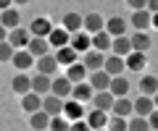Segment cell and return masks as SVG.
<instances>
[{"instance_id": "obj_1", "label": "cell", "mask_w": 158, "mask_h": 131, "mask_svg": "<svg viewBox=\"0 0 158 131\" xmlns=\"http://www.w3.org/2000/svg\"><path fill=\"white\" fill-rule=\"evenodd\" d=\"M69 45H71L77 52L85 55L87 50H92V34H87L85 29H79V32H74V34L69 37Z\"/></svg>"}, {"instance_id": "obj_2", "label": "cell", "mask_w": 158, "mask_h": 131, "mask_svg": "<svg viewBox=\"0 0 158 131\" xmlns=\"http://www.w3.org/2000/svg\"><path fill=\"white\" fill-rule=\"evenodd\" d=\"M29 40H32V34H29V29L24 26H16V29H8V42H11L16 50H24V47L29 45Z\"/></svg>"}, {"instance_id": "obj_3", "label": "cell", "mask_w": 158, "mask_h": 131, "mask_svg": "<svg viewBox=\"0 0 158 131\" xmlns=\"http://www.w3.org/2000/svg\"><path fill=\"white\" fill-rule=\"evenodd\" d=\"M132 26H135V32H148V29L153 26V13L148 11V8H142V11H135L132 13Z\"/></svg>"}, {"instance_id": "obj_4", "label": "cell", "mask_w": 158, "mask_h": 131, "mask_svg": "<svg viewBox=\"0 0 158 131\" xmlns=\"http://www.w3.org/2000/svg\"><path fill=\"white\" fill-rule=\"evenodd\" d=\"M50 32H53V21L48 16H37L32 21V26H29V34H32V37H45V40H48Z\"/></svg>"}, {"instance_id": "obj_5", "label": "cell", "mask_w": 158, "mask_h": 131, "mask_svg": "<svg viewBox=\"0 0 158 131\" xmlns=\"http://www.w3.org/2000/svg\"><path fill=\"white\" fill-rule=\"evenodd\" d=\"M11 89H13V94L24 97L27 92H32V76H27L24 71H19V74L11 79Z\"/></svg>"}, {"instance_id": "obj_6", "label": "cell", "mask_w": 158, "mask_h": 131, "mask_svg": "<svg viewBox=\"0 0 158 131\" xmlns=\"http://www.w3.org/2000/svg\"><path fill=\"white\" fill-rule=\"evenodd\" d=\"M82 29H85L87 34H95V32H103V29H106V18H103L100 13H87V16L82 18Z\"/></svg>"}, {"instance_id": "obj_7", "label": "cell", "mask_w": 158, "mask_h": 131, "mask_svg": "<svg viewBox=\"0 0 158 131\" xmlns=\"http://www.w3.org/2000/svg\"><path fill=\"white\" fill-rule=\"evenodd\" d=\"M11 63H13V68H16V71H27V68H32V66H34V55L24 47V50H16V52H13Z\"/></svg>"}, {"instance_id": "obj_8", "label": "cell", "mask_w": 158, "mask_h": 131, "mask_svg": "<svg viewBox=\"0 0 158 131\" xmlns=\"http://www.w3.org/2000/svg\"><path fill=\"white\" fill-rule=\"evenodd\" d=\"M63 102L66 100H61V97H56V94H45L42 97V110H45L48 115H63Z\"/></svg>"}, {"instance_id": "obj_9", "label": "cell", "mask_w": 158, "mask_h": 131, "mask_svg": "<svg viewBox=\"0 0 158 131\" xmlns=\"http://www.w3.org/2000/svg\"><path fill=\"white\" fill-rule=\"evenodd\" d=\"M82 63H85L87 71H100L103 63H106V52H100V50H87L85 58H82Z\"/></svg>"}, {"instance_id": "obj_10", "label": "cell", "mask_w": 158, "mask_h": 131, "mask_svg": "<svg viewBox=\"0 0 158 131\" xmlns=\"http://www.w3.org/2000/svg\"><path fill=\"white\" fill-rule=\"evenodd\" d=\"M132 110H135V115H142V118H148V115L156 110V102H153V97L140 94L135 102H132Z\"/></svg>"}, {"instance_id": "obj_11", "label": "cell", "mask_w": 158, "mask_h": 131, "mask_svg": "<svg viewBox=\"0 0 158 131\" xmlns=\"http://www.w3.org/2000/svg\"><path fill=\"white\" fill-rule=\"evenodd\" d=\"M71 89H74V84H71V81H69L66 76H58V79H53L50 94L61 97V100H69V97H71Z\"/></svg>"}, {"instance_id": "obj_12", "label": "cell", "mask_w": 158, "mask_h": 131, "mask_svg": "<svg viewBox=\"0 0 158 131\" xmlns=\"http://www.w3.org/2000/svg\"><path fill=\"white\" fill-rule=\"evenodd\" d=\"M92 94H95V89L90 87V81H79V84H74V89H71V100H77V102H90L92 100Z\"/></svg>"}, {"instance_id": "obj_13", "label": "cell", "mask_w": 158, "mask_h": 131, "mask_svg": "<svg viewBox=\"0 0 158 131\" xmlns=\"http://www.w3.org/2000/svg\"><path fill=\"white\" fill-rule=\"evenodd\" d=\"M34 66H37V74H45V76H53L58 71V60H56V55H42V58H37L34 60Z\"/></svg>"}, {"instance_id": "obj_14", "label": "cell", "mask_w": 158, "mask_h": 131, "mask_svg": "<svg viewBox=\"0 0 158 131\" xmlns=\"http://www.w3.org/2000/svg\"><path fill=\"white\" fill-rule=\"evenodd\" d=\"M113 100H116V97H113L108 89H103V92H95V94H92L90 105H92V108H98V110H106V113H108V110L113 108Z\"/></svg>"}, {"instance_id": "obj_15", "label": "cell", "mask_w": 158, "mask_h": 131, "mask_svg": "<svg viewBox=\"0 0 158 131\" xmlns=\"http://www.w3.org/2000/svg\"><path fill=\"white\" fill-rule=\"evenodd\" d=\"M87 81H90V87L95 92H103V89H108L111 87V76L106 74V71H90V76H87Z\"/></svg>"}, {"instance_id": "obj_16", "label": "cell", "mask_w": 158, "mask_h": 131, "mask_svg": "<svg viewBox=\"0 0 158 131\" xmlns=\"http://www.w3.org/2000/svg\"><path fill=\"white\" fill-rule=\"evenodd\" d=\"M129 42H132V50L135 52H148L153 47V40H150L148 32H135V34L129 37Z\"/></svg>"}, {"instance_id": "obj_17", "label": "cell", "mask_w": 158, "mask_h": 131, "mask_svg": "<svg viewBox=\"0 0 158 131\" xmlns=\"http://www.w3.org/2000/svg\"><path fill=\"white\" fill-rule=\"evenodd\" d=\"M27 50L32 52L34 60H37V58H42V55H48V52H50V42H48L45 37H32V40H29V45H27Z\"/></svg>"}, {"instance_id": "obj_18", "label": "cell", "mask_w": 158, "mask_h": 131, "mask_svg": "<svg viewBox=\"0 0 158 131\" xmlns=\"http://www.w3.org/2000/svg\"><path fill=\"white\" fill-rule=\"evenodd\" d=\"M50 87H53V76H45V74L32 76V92H37L40 97L50 94Z\"/></svg>"}, {"instance_id": "obj_19", "label": "cell", "mask_w": 158, "mask_h": 131, "mask_svg": "<svg viewBox=\"0 0 158 131\" xmlns=\"http://www.w3.org/2000/svg\"><path fill=\"white\" fill-rule=\"evenodd\" d=\"M56 60H58V66H66V68H69L71 63H77V60H79V52L74 50L71 45L58 47V50H56Z\"/></svg>"}, {"instance_id": "obj_20", "label": "cell", "mask_w": 158, "mask_h": 131, "mask_svg": "<svg viewBox=\"0 0 158 131\" xmlns=\"http://www.w3.org/2000/svg\"><path fill=\"white\" fill-rule=\"evenodd\" d=\"M85 121L90 123V129H92V131H95V129H106V126H108V113H106V110L92 108L90 113L85 115Z\"/></svg>"}, {"instance_id": "obj_21", "label": "cell", "mask_w": 158, "mask_h": 131, "mask_svg": "<svg viewBox=\"0 0 158 131\" xmlns=\"http://www.w3.org/2000/svg\"><path fill=\"white\" fill-rule=\"evenodd\" d=\"M124 68H127V63H124V58H118V55L106 58V63H103V71H106L108 76H121Z\"/></svg>"}, {"instance_id": "obj_22", "label": "cell", "mask_w": 158, "mask_h": 131, "mask_svg": "<svg viewBox=\"0 0 158 131\" xmlns=\"http://www.w3.org/2000/svg\"><path fill=\"white\" fill-rule=\"evenodd\" d=\"M124 63H127V68H129V71H135V74H142V68L148 66V58H145V52H135V50H132L129 55L124 58Z\"/></svg>"}, {"instance_id": "obj_23", "label": "cell", "mask_w": 158, "mask_h": 131, "mask_svg": "<svg viewBox=\"0 0 158 131\" xmlns=\"http://www.w3.org/2000/svg\"><path fill=\"white\" fill-rule=\"evenodd\" d=\"M69 37H71V34H69L63 26H53V32L48 34V42H50V47L58 50V47H66L69 45Z\"/></svg>"}, {"instance_id": "obj_24", "label": "cell", "mask_w": 158, "mask_h": 131, "mask_svg": "<svg viewBox=\"0 0 158 131\" xmlns=\"http://www.w3.org/2000/svg\"><path fill=\"white\" fill-rule=\"evenodd\" d=\"M111 110H113V115H121V118H132V115H135V110H132V100H129V97H116Z\"/></svg>"}, {"instance_id": "obj_25", "label": "cell", "mask_w": 158, "mask_h": 131, "mask_svg": "<svg viewBox=\"0 0 158 131\" xmlns=\"http://www.w3.org/2000/svg\"><path fill=\"white\" fill-rule=\"evenodd\" d=\"M111 50H113V55H118V58H127L132 52V42H129V37L127 34H121V37H113V42H111Z\"/></svg>"}, {"instance_id": "obj_26", "label": "cell", "mask_w": 158, "mask_h": 131, "mask_svg": "<svg viewBox=\"0 0 158 131\" xmlns=\"http://www.w3.org/2000/svg\"><path fill=\"white\" fill-rule=\"evenodd\" d=\"M129 87H132V84L124 79V74H121V76H111V87H108V92H111L113 97H127Z\"/></svg>"}, {"instance_id": "obj_27", "label": "cell", "mask_w": 158, "mask_h": 131, "mask_svg": "<svg viewBox=\"0 0 158 131\" xmlns=\"http://www.w3.org/2000/svg\"><path fill=\"white\" fill-rule=\"evenodd\" d=\"M82 18H85V16H79V13L69 11V13H63V18H61V26L66 29L69 34H74V32H79V29H82Z\"/></svg>"}, {"instance_id": "obj_28", "label": "cell", "mask_w": 158, "mask_h": 131, "mask_svg": "<svg viewBox=\"0 0 158 131\" xmlns=\"http://www.w3.org/2000/svg\"><path fill=\"white\" fill-rule=\"evenodd\" d=\"M21 108L27 110V113H37V110H42V97H40L37 92H27V94L21 97Z\"/></svg>"}, {"instance_id": "obj_29", "label": "cell", "mask_w": 158, "mask_h": 131, "mask_svg": "<svg viewBox=\"0 0 158 131\" xmlns=\"http://www.w3.org/2000/svg\"><path fill=\"white\" fill-rule=\"evenodd\" d=\"M106 32L111 37H121L127 34V21L121 16H113V18H106Z\"/></svg>"}, {"instance_id": "obj_30", "label": "cell", "mask_w": 158, "mask_h": 131, "mask_svg": "<svg viewBox=\"0 0 158 131\" xmlns=\"http://www.w3.org/2000/svg\"><path fill=\"white\" fill-rule=\"evenodd\" d=\"M66 79L71 81V84H79V81H85L87 79V68H85V63H71V66H69L66 68Z\"/></svg>"}, {"instance_id": "obj_31", "label": "cell", "mask_w": 158, "mask_h": 131, "mask_svg": "<svg viewBox=\"0 0 158 131\" xmlns=\"http://www.w3.org/2000/svg\"><path fill=\"white\" fill-rule=\"evenodd\" d=\"M29 126H32V131H45L48 126H50V115H48L45 110L29 113Z\"/></svg>"}, {"instance_id": "obj_32", "label": "cell", "mask_w": 158, "mask_h": 131, "mask_svg": "<svg viewBox=\"0 0 158 131\" xmlns=\"http://www.w3.org/2000/svg\"><path fill=\"white\" fill-rule=\"evenodd\" d=\"M111 42H113V37L108 34L106 29H103V32H95V34H92V50L108 52V50H111Z\"/></svg>"}, {"instance_id": "obj_33", "label": "cell", "mask_w": 158, "mask_h": 131, "mask_svg": "<svg viewBox=\"0 0 158 131\" xmlns=\"http://www.w3.org/2000/svg\"><path fill=\"white\" fill-rule=\"evenodd\" d=\"M19 21H21V16H19V11H16L13 6H11V8H6V11L0 13V24H3L6 29H16V26H21Z\"/></svg>"}, {"instance_id": "obj_34", "label": "cell", "mask_w": 158, "mask_h": 131, "mask_svg": "<svg viewBox=\"0 0 158 131\" xmlns=\"http://www.w3.org/2000/svg\"><path fill=\"white\" fill-rule=\"evenodd\" d=\"M63 115H66L69 121H79V118H85V108H82V102H77V100L63 102Z\"/></svg>"}, {"instance_id": "obj_35", "label": "cell", "mask_w": 158, "mask_h": 131, "mask_svg": "<svg viewBox=\"0 0 158 131\" xmlns=\"http://www.w3.org/2000/svg\"><path fill=\"white\" fill-rule=\"evenodd\" d=\"M158 92V76H142L140 79V94H148V97H153Z\"/></svg>"}, {"instance_id": "obj_36", "label": "cell", "mask_w": 158, "mask_h": 131, "mask_svg": "<svg viewBox=\"0 0 158 131\" xmlns=\"http://www.w3.org/2000/svg\"><path fill=\"white\" fill-rule=\"evenodd\" d=\"M69 129H71V121L66 115H53L50 126H48V131H69Z\"/></svg>"}, {"instance_id": "obj_37", "label": "cell", "mask_w": 158, "mask_h": 131, "mask_svg": "<svg viewBox=\"0 0 158 131\" xmlns=\"http://www.w3.org/2000/svg\"><path fill=\"white\" fill-rule=\"evenodd\" d=\"M108 131H129V118H121V115H113L106 126Z\"/></svg>"}, {"instance_id": "obj_38", "label": "cell", "mask_w": 158, "mask_h": 131, "mask_svg": "<svg viewBox=\"0 0 158 131\" xmlns=\"http://www.w3.org/2000/svg\"><path fill=\"white\" fill-rule=\"evenodd\" d=\"M129 131H153L150 123H148V118H142V115H132L129 118Z\"/></svg>"}, {"instance_id": "obj_39", "label": "cell", "mask_w": 158, "mask_h": 131, "mask_svg": "<svg viewBox=\"0 0 158 131\" xmlns=\"http://www.w3.org/2000/svg\"><path fill=\"white\" fill-rule=\"evenodd\" d=\"M13 52H16V47H13L8 40H6V42H0V63H11Z\"/></svg>"}, {"instance_id": "obj_40", "label": "cell", "mask_w": 158, "mask_h": 131, "mask_svg": "<svg viewBox=\"0 0 158 131\" xmlns=\"http://www.w3.org/2000/svg\"><path fill=\"white\" fill-rule=\"evenodd\" d=\"M69 131H92V129H90V123L85 118H79V121H71V129Z\"/></svg>"}, {"instance_id": "obj_41", "label": "cell", "mask_w": 158, "mask_h": 131, "mask_svg": "<svg viewBox=\"0 0 158 131\" xmlns=\"http://www.w3.org/2000/svg\"><path fill=\"white\" fill-rule=\"evenodd\" d=\"M127 6L132 11H142V8H148V0H127Z\"/></svg>"}, {"instance_id": "obj_42", "label": "cell", "mask_w": 158, "mask_h": 131, "mask_svg": "<svg viewBox=\"0 0 158 131\" xmlns=\"http://www.w3.org/2000/svg\"><path fill=\"white\" fill-rule=\"evenodd\" d=\"M148 123H150V129H153V131H158V108L153 110L150 115H148Z\"/></svg>"}, {"instance_id": "obj_43", "label": "cell", "mask_w": 158, "mask_h": 131, "mask_svg": "<svg viewBox=\"0 0 158 131\" xmlns=\"http://www.w3.org/2000/svg\"><path fill=\"white\" fill-rule=\"evenodd\" d=\"M148 11H150V13H158V0H148Z\"/></svg>"}, {"instance_id": "obj_44", "label": "cell", "mask_w": 158, "mask_h": 131, "mask_svg": "<svg viewBox=\"0 0 158 131\" xmlns=\"http://www.w3.org/2000/svg\"><path fill=\"white\" fill-rule=\"evenodd\" d=\"M6 40H8V29L0 24V42H6Z\"/></svg>"}, {"instance_id": "obj_45", "label": "cell", "mask_w": 158, "mask_h": 131, "mask_svg": "<svg viewBox=\"0 0 158 131\" xmlns=\"http://www.w3.org/2000/svg\"><path fill=\"white\" fill-rule=\"evenodd\" d=\"M13 6V0H0V11H6V8Z\"/></svg>"}, {"instance_id": "obj_46", "label": "cell", "mask_w": 158, "mask_h": 131, "mask_svg": "<svg viewBox=\"0 0 158 131\" xmlns=\"http://www.w3.org/2000/svg\"><path fill=\"white\" fill-rule=\"evenodd\" d=\"M27 3H32V0H13V6H27Z\"/></svg>"}, {"instance_id": "obj_47", "label": "cell", "mask_w": 158, "mask_h": 131, "mask_svg": "<svg viewBox=\"0 0 158 131\" xmlns=\"http://www.w3.org/2000/svg\"><path fill=\"white\" fill-rule=\"evenodd\" d=\"M153 29H158V13H153Z\"/></svg>"}, {"instance_id": "obj_48", "label": "cell", "mask_w": 158, "mask_h": 131, "mask_svg": "<svg viewBox=\"0 0 158 131\" xmlns=\"http://www.w3.org/2000/svg\"><path fill=\"white\" fill-rule=\"evenodd\" d=\"M153 102H156V108H158V92H156V94H153Z\"/></svg>"}, {"instance_id": "obj_49", "label": "cell", "mask_w": 158, "mask_h": 131, "mask_svg": "<svg viewBox=\"0 0 158 131\" xmlns=\"http://www.w3.org/2000/svg\"><path fill=\"white\" fill-rule=\"evenodd\" d=\"M95 131H108V129H95Z\"/></svg>"}, {"instance_id": "obj_50", "label": "cell", "mask_w": 158, "mask_h": 131, "mask_svg": "<svg viewBox=\"0 0 158 131\" xmlns=\"http://www.w3.org/2000/svg\"><path fill=\"white\" fill-rule=\"evenodd\" d=\"M0 13H3V11H0Z\"/></svg>"}, {"instance_id": "obj_51", "label": "cell", "mask_w": 158, "mask_h": 131, "mask_svg": "<svg viewBox=\"0 0 158 131\" xmlns=\"http://www.w3.org/2000/svg\"><path fill=\"white\" fill-rule=\"evenodd\" d=\"M45 131H48V129H45Z\"/></svg>"}]
</instances>
